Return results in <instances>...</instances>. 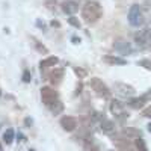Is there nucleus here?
<instances>
[{"mask_svg": "<svg viewBox=\"0 0 151 151\" xmlns=\"http://www.w3.org/2000/svg\"><path fill=\"white\" fill-rule=\"evenodd\" d=\"M82 17L86 23H95L98 21V18L101 17V5L95 0H89L86 2L83 9H82Z\"/></svg>", "mask_w": 151, "mask_h": 151, "instance_id": "obj_1", "label": "nucleus"}, {"mask_svg": "<svg viewBox=\"0 0 151 151\" xmlns=\"http://www.w3.org/2000/svg\"><path fill=\"white\" fill-rule=\"evenodd\" d=\"M89 86L92 88V91H94L98 97H104V98H109V97H110V89L106 86V83H103L101 79L92 77V79L89 80Z\"/></svg>", "mask_w": 151, "mask_h": 151, "instance_id": "obj_2", "label": "nucleus"}, {"mask_svg": "<svg viewBox=\"0 0 151 151\" xmlns=\"http://www.w3.org/2000/svg\"><path fill=\"white\" fill-rule=\"evenodd\" d=\"M129 23L133 27H139L144 24V15H142L139 5H132V8L129 11Z\"/></svg>", "mask_w": 151, "mask_h": 151, "instance_id": "obj_3", "label": "nucleus"}, {"mask_svg": "<svg viewBox=\"0 0 151 151\" xmlns=\"http://www.w3.org/2000/svg\"><path fill=\"white\" fill-rule=\"evenodd\" d=\"M41 100H42V103L45 106H50V104H53L58 100V92L55 89H52V88L44 86L41 89Z\"/></svg>", "mask_w": 151, "mask_h": 151, "instance_id": "obj_4", "label": "nucleus"}, {"mask_svg": "<svg viewBox=\"0 0 151 151\" xmlns=\"http://www.w3.org/2000/svg\"><path fill=\"white\" fill-rule=\"evenodd\" d=\"M113 89H115V92L121 97H132L134 94V88L127 85V83H121V82H116L115 85H113Z\"/></svg>", "mask_w": 151, "mask_h": 151, "instance_id": "obj_5", "label": "nucleus"}, {"mask_svg": "<svg viewBox=\"0 0 151 151\" xmlns=\"http://www.w3.org/2000/svg\"><path fill=\"white\" fill-rule=\"evenodd\" d=\"M113 48H115L116 52L122 53V55L132 53V52H133L132 44H130L127 40H124V38H118V40H115V42H113Z\"/></svg>", "mask_w": 151, "mask_h": 151, "instance_id": "obj_6", "label": "nucleus"}, {"mask_svg": "<svg viewBox=\"0 0 151 151\" xmlns=\"http://www.w3.org/2000/svg\"><path fill=\"white\" fill-rule=\"evenodd\" d=\"M110 112H112L115 116H118L119 119L129 118V113H125V112H124V106H122L119 101H116V100H113V101L110 103Z\"/></svg>", "mask_w": 151, "mask_h": 151, "instance_id": "obj_7", "label": "nucleus"}, {"mask_svg": "<svg viewBox=\"0 0 151 151\" xmlns=\"http://www.w3.org/2000/svg\"><path fill=\"white\" fill-rule=\"evenodd\" d=\"M60 125L65 132H73V130H76V127H77V121H76V118H73V116H64L60 119Z\"/></svg>", "mask_w": 151, "mask_h": 151, "instance_id": "obj_8", "label": "nucleus"}, {"mask_svg": "<svg viewBox=\"0 0 151 151\" xmlns=\"http://www.w3.org/2000/svg\"><path fill=\"white\" fill-rule=\"evenodd\" d=\"M62 11L65 14H76L79 11V5L74 2V0H67V2L62 5Z\"/></svg>", "mask_w": 151, "mask_h": 151, "instance_id": "obj_9", "label": "nucleus"}, {"mask_svg": "<svg viewBox=\"0 0 151 151\" xmlns=\"http://www.w3.org/2000/svg\"><path fill=\"white\" fill-rule=\"evenodd\" d=\"M103 60L106 62V64H110V65H125V64H127V60H125V59L118 58V56H110V55L104 56Z\"/></svg>", "mask_w": 151, "mask_h": 151, "instance_id": "obj_10", "label": "nucleus"}, {"mask_svg": "<svg viewBox=\"0 0 151 151\" xmlns=\"http://www.w3.org/2000/svg\"><path fill=\"white\" fill-rule=\"evenodd\" d=\"M147 103V97H137V98H132L130 101H129V106L132 109H142Z\"/></svg>", "mask_w": 151, "mask_h": 151, "instance_id": "obj_11", "label": "nucleus"}, {"mask_svg": "<svg viewBox=\"0 0 151 151\" xmlns=\"http://www.w3.org/2000/svg\"><path fill=\"white\" fill-rule=\"evenodd\" d=\"M101 132L106 134H110L115 132V122L110 121V119H103L101 121Z\"/></svg>", "mask_w": 151, "mask_h": 151, "instance_id": "obj_12", "label": "nucleus"}, {"mask_svg": "<svg viewBox=\"0 0 151 151\" xmlns=\"http://www.w3.org/2000/svg\"><path fill=\"white\" fill-rule=\"evenodd\" d=\"M62 77H64V70H62V68H55V71L50 74V80H52L53 85L60 83Z\"/></svg>", "mask_w": 151, "mask_h": 151, "instance_id": "obj_13", "label": "nucleus"}, {"mask_svg": "<svg viewBox=\"0 0 151 151\" xmlns=\"http://www.w3.org/2000/svg\"><path fill=\"white\" fill-rule=\"evenodd\" d=\"M56 64H58V58L56 56H50V58H47V59L40 62V67H41V70H45V68H50V67H55Z\"/></svg>", "mask_w": 151, "mask_h": 151, "instance_id": "obj_14", "label": "nucleus"}, {"mask_svg": "<svg viewBox=\"0 0 151 151\" xmlns=\"http://www.w3.org/2000/svg\"><path fill=\"white\" fill-rule=\"evenodd\" d=\"M48 107H50V110H52V113H55V115H59V113L64 110V103H62L60 100H56V101H55L53 104H50Z\"/></svg>", "mask_w": 151, "mask_h": 151, "instance_id": "obj_15", "label": "nucleus"}, {"mask_svg": "<svg viewBox=\"0 0 151 151\" xmlns=\"http://www.w3.org/2000/svg\"><path fill=\"white\" fill-rule=\"evenodd\" d=\"M3 141L6 142V145L12 144V141H14V130H12V129H8V130L3 133Z\"/></svg>", "mask_w": 151, "mask_h": 151, "instance_id": "obj_16", "label": "nucleus"}, {"mask_svg": "<svg viewBox=\"0 0 151 151\" xmlns=\"http://www.w3.org/2000/svg\"><path fill=\"white\" fill-rule=\"evenodd\" d=\"M136 148L139 150V151H148L147 150V145H145V142H144V139L139 136V137H136Z\"/></svg>", "mask_w": 151, "mask_h": 151, "instance_id": "obj_17", "label": "nucleus"}, {"mask_svg": "<svg viewBox=\"0 0 151 151\" xmlns=\"http://www.w3.org/2000/svg\"><path fill=\"white\" fill-rule=\"evenodd\" d=\"M68 23L71 24L73 27H76V29H79V27H80V21L76 18V17H70V18H68Z\"/></svg>", "mask_w": 151, "mask_h": 151, "instance_id": "obj_18", "label": "nucleus"}, {"mask_svg": "<svg viewBox=\"0 0 151 151\" xmlns=\"http://www.w3.org/2000/svg\"><path fill=\"white\" fill-rule=\"evenodd\" d=\"M139 65L144 67L145 70H151V62H150L148 59H142V60H139Z\"/></svg>", "mask_w": 151, "mask_h": 151, "instance_id": "obj_19", "label": "nucleus"}, {"mask_svg": "<svg viewBox=\"0 0 151 151\" xmlns=\"http://www.w3.org/2000/svg\"><path fill=\"white\" fill-rule=\"evenodd\" d=\"M74 73L79 76L80 79H83V77H86V71L85 70H82V68H74Z\"/></svg>", "mask_w": 151, "mask_h": 151, "instance_id": "obj_20", "label": "nucleus"}, {"mask_svg": "<svg viewBox=\"0 0 151 151\" xmlns=\"http://www.w3.org/2000/svg\"><path fill=\"white\" fill-rule=\"evenodd\" d=\"M30 80H32V76H30V73H29V71H24V73H23V82L29 83Z\"/></svg>", "mask_w": 151, "mask_h": 151, "instance_id": "obj_21", "label": "nucleus"}, {"mask_svg": "<svg viewBox=\"0 0 151 151\" xmlns=\"http://www.w3.org/2000/svg\"><path fill=\"white\" fill-rule=\"evenodd\" d=\"M35 45H36V48L40 50V52H42V53H47V52H48V50H47V48H45L44 45H41L40 42H35Z\"/></svg>", "mask_w": 151, "mask_h": 151, "instance_id": "obj_22", "label": "nucleus"}, {"mask_svg": "<svg viewBox=\"0 0 151 151\" xmlns=\"http://www.w3.org/2000/svg\"><path fill=\"white\" fill-rule=\"evenodd\" d=\"M144 116H147V118H151V107H147V109L144 110Z\"/></svg>", "mask_w": 151, "mask_h": 151, "instance_id": "obj_23", "label": "nucleus"}, {"mask_svg": "<svg viewBox=\"0 0 151 151\" xmlns=\"http://www.w3.org/2000/svg\"><path fill=\"white\" fill-rule=\"evenodd\" d=\"M24 122H26V125H32V119L30 118H26V121H24Z\"/></svg>", "mask_w": 151, "mask_h": 151, "instance_id": "obj_24", "label": "nucleus"}, {"mask_svg": "<svg viewBox=\"0 0 151 151\" xmlns=\"http://www.w3.org/2000/svg\"><path fill=\"white\" fill-rule=\"evenodd\" d=\"M80 91H82V83H79V85H77V94H79Z\"/></svg>", "mask_w": 151, "mask_h": 151, "instance_id": "obj_25", "label": "nucleus"}, {"mask_svg": "<svg viewBox=\"0 0 151 151\" xmlns=\"http://www.w3.org/2000/svg\"><path fill=\"white\" fill-rule=\"evenodd\" d=\"M147 127H148V132H150V133H151V122H150V124H148V125H147Z\"/></svg>", "mask_w": 151, "mask_h": 151, "instance_id": "obj_26", "label": "nucleus"}, {"mask_svg": "<svg viewBox=\"0 0 151 151\" xmlns=\"http://www.w3.org/2000/svg\"><path fill=\"white\" fill-rule=\"evenodd\" d=\"M145 97H147V98H148V97H151V91H150V92H148V95H145Z\"/></svg>", "mask_w": 151, "mask_h": 151, "instance_id": "obj_27", "label": "nucleus"}, {"mask_svg": "<svg viewBox=\"0 0 151 151\" xmlns=\"http://www.w3.org/2000/svg\"><path fill=\"white\" fill-rule=\"evenodd\" d=\"M0 151H2V144H0Z\"/></svg>", "mask_w": 151, "mask_h": 151, "instance_id": "obj_28", "label": "nucleus"}, {"mask_svg": "<svg viewBox=\"0 0 151 151\" xmlns=\"http://www.w3.org/2000/svg\"><path fill=\"white\" fill-rule=\"evenodd\" d=\"M0 95H2V91H0Z\"/></svg>", "mask_w": 151, "mask_h": 151, "instance_id": "obj_29", "label": "nucleus"}, {"mask_svg": "<svg viewBox=\"0 0 151 151\" xmlns=\"http://www.w3.org/2000/svg\"><path fill=\"white\" fill-rule=\"evenodd\" d=\"M30 151H33V150H30Z\"/></svg>", "mask_w": 151, "mask_h": 151, "instance_id": "obj_30", "label": "nucleus"}]
</instances>
